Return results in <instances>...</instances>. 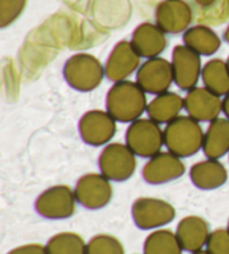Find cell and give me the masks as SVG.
Segmentation results:
<instances>
[{
    "label": "cell",
    "mask_w": 229,
    "mask_h": 254,
    "mask_svg": "<svg viewBox=\"0 0 229 254\" xmlns=\"http://www.w3.org/2000/svg\"><path fill=\"white\" fill-rule=\"evenodd\" d=\"M227 39L229 40V29H228V34H227Z\"/></svg>",
    "instance_id": "obj_22"
},
{
    "label": "cell",
    "mask_w": 229,
    "mask_h": 254,
    "mask_svg": "<svg viewBox=\"0 0 229 254\" xmlns=\"http://www.w3.org/2000/svg\"><path fill=\"white\" fill-rule=\"evenodd\" d=\"M176 234L183 250L196 252L203 250V248L207 246L210 230L203 217L190 215L183 217L179 222Z\"/></svg>",
    "instance_id": "obj_9"
},
{
    "label": "cell",
    "mask_w": 229,
    "mask_h": 254,
    "mask_svg": "<svg viewBox=\"0 0 229 254\" xmlns=\"http://www.w3.org/2000/svg\"><path fill=\"white\" fill-rule=\"evenodd\" d=\"M145 105L143 90L135 85H116L109 94L108 108L114 120L135 121L144 112Z\"/></svg>",
    "instance_id": "obj_2"
},
{
    "label": "cell",
    "mask_w": 229,
    "mask_h": 254,
    "mask_svg": "<svg viewBox=\"0 0 229 254\" xmlns=\"http://www.w3.org/2000/svg\"><path fill=\"white\" fill-rule=\"evenodd\" d=\"M115 131V123L111 114L104 112L88 113L81 122V134L86 142L93 145L107 143Z\"/></svg>",
    "instance_id": "obj_11"
},
{
    "label": "cell",
    "mask_w": 229,
    "mask_h": 254,
    "mask_svg": "<svg viewBox=\"0 0 229 254\" xmlns=\"http://www.w3.org/2000/svg\"><path fill=\"white\" fill-rule=\"evenodd\" d=\"M8 254H48L47 249L42 244H26L13 249Z\"/></svg>",
    "instance_id": "obj_19"
},
{
    "label": "cell",
    "mask_w": 229,
    "mask_h": 254,
    "mask_svg": "<svg viewBox=\"0 0 229 254\" xmlns=\"http://www.w3.org/2000/svg\"><path fill=\"white\" fill-rule=\"evenodd\" d=\"M228 69H229V62H228Z\"/></svg>",
    "instance_id": "obj_24"
},
{
    "label": "cell",
    "mask_w": 229,
    "mask_h": 254,
    "mask_svg": "<svg viewBox=\"0 0 229 254\" xmlns=\"http://www.w3.org/2000/svg\"><path fill=\"white\" fill-rule=\"evenodd\" d=\"M76 202L75 190L67 185H55L39 195L36 210L46 219H67L75 213Z\"/></svg>",
    "instance_id": "obj_3"
},
{
    "label": "cell",
    "mask_w": 229,
    "mask_h": 254,
    "mask_svg": "<svg viewBox=\"0 0 229 254\" xmlns=\"http://www.w3.org/2000/svg\"><path fill=\"white\" fill-rule=\"evenodd\" d=\"M48 254H86L88 244L84 239L74 232H62L49 240L47 246Z\"/></svg>",
    "instance_id": "obj_16"
},
{
    "label": "cell",
    "mask_w": 229,
    "mask_h": 254,
    "mask_svg": "<svg viewBox=\"0 0 229 254\" xmlns=\"http://www.w3.org/2000/svg\"><path fill=\"white\" fill-rule=\"evenodd\" d=\"M185 173V165L173 153H158L148 162L143 178L150 184H163L179 179Z\"/></svg>",
    "instance_id": "obj_8"
},
{
    "label": "cell",
    "mask_w": 229,
    "mask_h": 254,
    "mask_svg": "<svg viewBox=\"0 0 229 254\" xmlns=\"http://www.w3.org/2000/svg\"><path fill=\"white\" fill-rule=\"evenodd\" d=\"M134 223L142 230L159 229L176 217V210L170 203L155 197H140L132 206Z\"/></svg>",
    "instance_id": "obj_4"
},
{
    "label": "cell",
    "mask_w": 229,
    "mask_h": 254,
    "mask_svg": "<svg viewBox=\"0 0 229 254\" xmlns=\"http://www.w3.org/2000/svg\"><path fill=\"white\" fill-rule=\"evenodd\" d=\"M183 101L176 94H161L148 107L149 115L157 123L171 122L178 117L183 106Z\"/></svg>",
    "instance_id": "obj_14"
},
{
    "label": "cell",
    "mask_w": 229,
    "mask_h": 254,
    "mask_svg": "<svg viewBox=\"0 0 229 254\" xmlns=\"http://www.w3.org/2000/svg\"><path fill=\"white\" fill-rule=\"evenodd\" d=\"M186 108L196 121H215L221 111L223 102L219 95L209 89H195L186 99Z\"/></svg>",
    "instance_id": "obj_10"
},
{
    "label": "cell",
    "mask_w": 229,
    "mask_h": 254,
    "mask_svg": "<svg viewBox=\"0 0 229 254\" xmlns=\"http://www.w3.org/2000/svg\"><path fill=\"white\" fill-rule=\"evenodd\" d=\"M127 146L134 154L149 157L158 154L164 142V133L157 122L149 120L135 121L126 134Z\"/></svg>",
    "instance_id": "obj_5"
},
{
    "label": "cell",
    "mask_w": 229,
    "mask_h": 254,
    "mask_svg": "<svg viewBox=\"0 0 229 254\" xmlns=\"http://www.w3.org/2000/svg\"><path fill=\"white\" fill-rule=\"evenodd\" d=\"M76 199L89 210H100L111 201L113 188L110 180L103 174H86L79 180L75 187Z\"/></svg>",
    "instance_id": "obj_7"
},
{
    "label": "cell",
    "mask_w": 229,
    "mask_h": 254,
    "mask_svg": "<svg viewBox=\"0 0 229 254\" xmlns=\"http://www.w3.org/2000/svg\"><path fill=\"white\" fill-rule=\"evenodd\" d=\"M136 166L135 154L129 146L121 144L110 145L100 157L102 174L109 180L122 182L134 173Z\"/></svg>",
    "instance_id": "obj_6"
},
{
    "label": "cell",
    "mask_w": 229,
    "mask_h": 254,
    "mask_svg": "<svg viewBox=\"0 0 229 254\" xmlns=\"http://www.w3.org/2000/svg\"><path fill=\"white\" fill-rule=\"evenodd\" d=\"M206 247L209 254H229V230L218 229L210 233Z\"/></svg>",
    "instance_id": "obj_18"
},
{
    "label": "cell",
    "mask_w": 229,
    "mask_h": 254,
    "mask_svg": "<svg viewBox=\"0 0 229 254\" xmlns=\"http://www.w3.org/2000/svg\"><path fill=\"white\" fill-rule=\"evenodd\" d=\"M182 250L177 234L166 229L155 230L144 242V254H182Z\"/></svg>",
    "instance_id": "obj_15"
},
{
    "label": "cell",
    "mask_w": 229,
    "mask_h": 254,
    "mask_svg": "<svg viewBox=\"0 0 229 254\" xmlns=\"http://www.w3.org/2000/svg\"><path fill=\"white\" fill-rule=\"evenodd\" d=\"M223 111L225 112V114H226V116L228 117V120H229V93L226 95V97H225V99H224V102H223Z\"/></svg>",
    "instance_id": "obj_20"
},
{
    "label": "cell",
    "mask_w": 229,
    "mask_h": 254,
    "mask_svg": "<svg viewBox=\"0 0 229 254\" xmlns=\"http://www.w3.org/2000/svg\"><path fill=\"white\" fill-rule=\"evenodd\" d=\"M86 254H124V248L115 237L99 234L88 243Z\"/></svg>",
    "instance_id": "obj_17"
},
{
    "label": "cell",
    "mask_w": 229,
    "mask_h": 254,
    "mask_svg": "<svg viewBox=\"0 0 229 254\" xmlns=\"http://www.w3.org/2000/svg\"><path fill=\"white\" fill-rule=\"evenodd\" d=\"M228 230H229V221H228V228H227Z\"/></svg>",
    "instance_id": "obj_23"
},
{
    "label": "cell",
    "mask_w": 229,
    "mask_h": 254,
    "mask_svg": "<svg viewBox=\"0 0 229 254\" xmlns=\"http://www.w3.org/2000/svg\"><path fill=\"white\" fill-rule=\"evenodd\" d=\"M191 254H209V253H208L207 250H206V251L199 250V251H196V252H191Z\"/></svg>",
    "instance_id": "obj_21"
},
{
    "label": "cell",
    "mask_w": 229,
    "mask_h": 254,
    "mask_svg": "<svg viewBox=\"0 0 229 254\" xmlns=\"http://www.w3.org/2000/svg\"><path fill=\"white\" fill-rule=\"evenodd\" d=\"M204 149L206 155L215 160L229 152V120L213 121L205 135Z\"/></svg>",
    "instance_id": "obj_13"
},
{
    "label": "cell",
    "mask_w": 229,
    "mask_h": 254,
    "mask_svg": "<svg viewBox=\"0 0 229 254\" xmlns=\"http://www.w3.org/2000/svg\"><path fill=\"white\" fill-rule=\"evenodd\" d=\"M201 127L192 117H177L164 130V143L177 156H190L204 146Z\"/></svg>",
    "instance_id": "obj_1"
},
{
    "label": "cell",
    "mask_w": 229,
    "mask_h": 254,
    "mask_svg": "<svg viewBox=\"0 0 229 254\" xmlns=\"http://www.w3.org/2000/svg\"><path fill=\"white\" fill-rule=\"evenodd\" d=\"M190 178L192 183L201 190H215L227 182L228 172L221 162L215 158L200 162L191 167Z\"/></svg>",
    "instance_id": "obj_12"
}]
</instances>
